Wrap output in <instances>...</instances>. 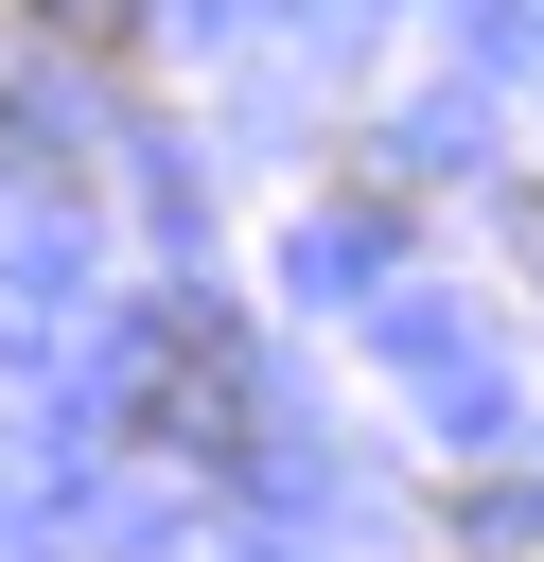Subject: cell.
I'll list each match as a JSON object with an SVG mask.
<instances>
[{
  "label": "cell",
  "instance_id": "6da1fadb",
  "mask_svg": "<svg viewBox=\"0 0 544 562\" xmlns=\"http://www.w3.org/2000/svg\"><path fill=\"white\" fill-rule=\"evenodd\" d=\"M140 439H246V351L228 334H158L140 351Z\"/></svg>",
  "mask_w": 544,
  "mask_h": 562
}]
</instances>
